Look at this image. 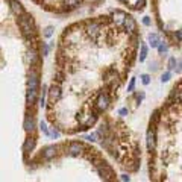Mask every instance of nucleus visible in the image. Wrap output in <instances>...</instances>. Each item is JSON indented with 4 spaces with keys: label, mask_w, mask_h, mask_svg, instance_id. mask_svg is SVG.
I'll use <instances>...</instances> for the list:
<instances>
[{
    "label": "nucleus",
    "mask_w": 182,
    "mask_h": 182,
    "mask_svg": "<svg viewBox=\"0 0 182 182\" xmlns=\"http://www.w3.org/2000/svg\"><path fill=\"white\" fill-rule=\"evenodd\" d=\"M18 23H20V29H21V34L26 39H31L35 31H34V21H32V17L27 15V14H23L18 17Z\"/></svg>",
    "instance_id": "1"
},
{
    "label": "nucleus",
    "mask_w": 182,
    "mask_h": 182,
    "mask_svg": "<svg viewBox=\"0 0 182 182\" xmlns=\"http://www.w3.org/2000/svg\"><path fill=\"white\" fill-rule=\"evenodd\" d=\"M109 103H111V99H109L108 93H100V94L97 96V100H96L94 108H97L99 111H105V109L109 106Z\"/></svg>",
    "instance_id": "2"
},
{
    "label": "nucleus",
    "mask_w": 182,
    "mask_h": 182,
    "mask_svg": "<svg viewBox=\"0 0 182 182\" xmlns=\"http://www.w3.org/2000/svg\"><path fill=\"white\" fill-rule=\"evenodd\" d=\"M38 87H39V76H38V73H36L35 70H32V72L29 73L27 88H31V90H38Z\"/></svg>",
    "instance_id": "3"
},
{
    "label": "nucleus",
    "mask_w": 182,
    "mask_h": 182,
    "mask_svg": "<svg viewBox=\"0 0 182 182\" xmlns=\"http://www.w3.org/2000/svg\"><path fill=\"white\" fill-rule=\"evenodd\" d=\"M61 88L53 84L52 87H50V91H49V99H50V103H55V102H58L59 99H61Z\"/></svg>",
    "instance_id": "4"
},
{
    "label": "nucleus",
    "mask_w": 182,
    "mask_h": 182,
    "mask_svg": "<svg viewBox=\"0 0 182 182\" xmlns=\"http://www.w3.org/2000/svg\"><path fill=\"white\" fill-rule=\"evenodd\" d=\"M126 18H127V15L123 11H115V12L112 14V20H114V23H115L117 26H123L125 21H126Z\"/></svg>",
    "instance_id": "5"
},
{
    "label": "nucleus",
    "mask_w": 182,
    "mask_h": 182,
    "mask_svg": "<svg viewBox=\"0 0 182 182\" xmlns=\"http://www.w3.org/2000/svg\"><path fill=\"white\" fill-rule=\"evenodd\" d=\"M9 6H11L12 12H14V14H17L18 17H20V15H23V14H26V12H24V9H23V6H21V3H20L18 0H9Z\"/></svg>",
    "instance_id": "6"
},
{
    "label": "nucleus",
    "mask_w": 182,
    "mask_h": 182,
    "mask_svg": "<svg viewBox=\"0 0 182 182\" xmlns=\"http://www.w3.org/2000/svg\"><path fill=\"white\" fill-rule=\"evenodd\" d=\"M155 146H156V137H155V132H153V129H149V130H147V149L152 152V150L155 149Z\"/></svg>",
    "instance_id": "7"
},
{
    "label": "nucleus",
    "mask_w": 182,
    "mask_h": 182,
    "mask_svg": "<svg viewBox=\"0 0 182 182\" xmlns=\"http://www.w3.org/2000/svg\"><path fill=\"white\" fill-rule=\"evenodd\" d=\"M84 150V146L81 144V143H77V141H73L68 144V153L73 155V156H76V155H79L81 152Z\"/></svg>",
    "instance_id": "8"
},
{
    "label": "nucleus",
    "mask_w": 182,
    "mask_h": 182,
    "mask_svg": "<svg viewBox=\"0 0 182 182\" xmlns=\"http://www.w3.org/2000/svg\"><path fill=\"white\" fill-rule=\"evenodd\" d=\"M56 150H58L56 146H49V147H46V149L43 150V158H44V159H52L55 155H56Z\"/></svg>",
    "instance_id": "9"
},
{
    "label": "nucleus",
    "mask_w": 182,
    "mask_h": 182,
    "mask_svg": "<svg viewBox=\"0 0 182 182\" xmlns=\"http://www.w3.org/2000/svg\"><path fill=\"white\" fill-rule=\"evenodd\" d=\"M36 97H38V90H31V88H27V94H26V102H27V105H34L36 102Z\"/></svg>",
    "instance_id": "10"
},
{
    "label": "nucleus",
    "mask_w": 182,
    "mask_h": 182,
    "mask_svg": "<svg viewBox=\"0 0 182 182\" xmlns=\"http://www.w3.org/2000/svg\"><path fill=\"white\" fill-rule=\"evenodd\" d=\"M125 29H126L129 34H135V29H137V24H135V21H134V18L132 17H127L126 21H125Z\"/></svg>",
    "instance_id": "11"
},
{
    "label": "nucleus",
    "mask_w": 182,
    "mask_h": 182,
    "mask_svg": "<svg viewBox=\"0 0 182 182\" xmlns=\"http://www.w3.org/2000/svg\"><path fill=\"white\" fill-rule=\"evenodd\" d=\"M99 29H100V23H97V21H87V32L90 35L99 32Z\"/></svg>",
    "instance_id": "12"
},
{
    "label": "nucleus",
    "mask_w": 182,
    "mask_h": 182,
    "mask_svg": "<svg viewBox=\"0 0 182 182\" xmlns=\"http://www.w3.org/2000/svg\"><path fill=\"white\" fill-rule=\"evenodd\" d=\"M34 127H35V122H34V118L27 114V115L24 117V129H26V132H32Z\"/></svg>",
    "instance_id": "13"
},
{
    "label": "nucleus",
    "mask_w": 182,
    "mask_h": 182,
    "mask_svg": "<svg viewBox=\"0 0 182 182\" xmlns=\"http://www.w3.org/2000/svg\"><path fill=\"white\" fill-rule=\"evenodd\" d=\"M34 147H35V138L31 137V138H27V140L24 141V144H23V150H24V152H31Z\"/></svg>",
    "instance_id": "14"
},
{
    "label": "nucleus",
    "mask_w": 182,
    "mask_h": 182,
    "mask_svg": "<svg viewBox=\"0 0 182 182\" xmlns=\"http://www.w3.org/2000/svg\"><path fill=\"white\" fill-rule=\"evenodd\" d=\"M149 43H150L152 47H158L161 41H159V36L156 35V34H150L149 35Z\"/></svg>",
    "instance_id": "15"
},
{
    "label": "nucleus",
    "mask_w": 182,
    "mask_h": 182,
    "mask_svg": "<svg viewBox=\"0 0 182 182\" xmlns=\"http://www.w3.org/2000/svg\"><path fill=\"white\" fill-rule=\"evenodd\" d=\"M146 56H147V46L143 44L141 46V52H140V62H143L146 59Z\"/></svg>",
    "instance_id": "16"
},
{
    "label": "nucleus",
    "mask_w": 182,
    "mask_h": 182,
    "mask_svg": "<svg viewBox=\"0 0 182 182\" xmlns=\"http://www.w3.org/2000/svg\"><path fill=\"white\" fill-rule=\"evenodd\" d=\"M39 105H41V108L46 106V85H43V94L39 97Z\"/></svg>",
    "instance_id": "17"
},
{
    "label": "nucleus",
    "mask_w": 182,
    "mask_h": 182,
    "mask_svg": "<svg viewBox=\"0 0 182 182\" xmlns=\"http://www.w3.org/2000/svg\"><path fill=\"white\" fill-rule=\"evenodd\" d=\"M97 137H99V134H97V132H93L90 135H85L84 138H85L87 141H97Z\"/></svg>",
    "instance_id": "18"
},
{
    "label": "nucleus",
    "mask_w": 182,
    "mask_h": 182,
    "mask_svg": "<svg viewBox=\"0 0 182 182\" xmlns=\"http://www.w3.org/2000/svg\"><path fill=\"white\" fill-rule=\"evenodd\" d=\"M176 64H178L176 58H170V59H168V68H170V70H176Z\"/></svg>",
    "instance_id": "19"
},
{
    "label": "nucleus",
    "mask_w": 182,
    "mask_h": 182,
    "mask_svg": "<svg viewBox=\"0 0 182 182\" xmlns=\"http://www.w3.org/2000/svg\"><path fill=\"white\" fill-rule=\"evenodd\" d=\"M52 35H53V27H52V26H47V27L44 29V36H46V38H50Z\"/></svg>",
    "instance_id": "20"
},
{
    "label": "nucleus",
    "mask_w": 182,
    "mask_h": 182,
    "mask_svg": "<svg viewBox=\"0 0 182 182\" xmlns=\"http://www.w3.org/2000/svg\"><path fill=\"white\" fill-rule=\"evenodd\" d=\"M36 59H38V53H36L35 49H32L31 50V64H35Z\"/></svg>",
    "instance_id": "21"
},
{
    "label": "nucleus",
    "mask_w": 182,
    "mask_h": 182,
    "mask_svg": "<svg viewBox=\"0 0 182 182\" xmlns=\"http://www.w3.org/2000/svg\"><path fill=\"white\" fill-rule=\"evenodd\" d=\"M39 127H41V130H43L46 135H50V130H49V127L46 125V122H41V123H39Z\"/></svg>",
    "instance_id": "22"
},
{
    "label": "nucleus",
    "mask_w": 182,
    "mask_h": 182,
    "mask_svg": "<svg viewBox=\"0 0 182 182\" xmlns=\"http://www.w3.org/2000/svg\"><path fill=\"white\" fill-rule=\"evenodd\" d=\"M62 2H64V5H65V6H70V8L76 6V5L79 3V0H62Z\"/></svg>",
    "instance_id": "23"
},
{
    "label": "nucleus",
    "mask_w": 182,
    "mask_h": 182,
    "mask_svg": "<svg viewBox=\"0 0 182 182\" xmlns=\"http://www.w3.org/2000/svg\"><path fill=\"white\" fill-rule=\"evenodd\" d=\"M158 50H159V53H165V52L168 50V47H167V44L159 43V46H158Z\"/></svg>",
    "instance_id": "24"
},
{
    "label": "nucleus",
    "mask_w": 182,
    "mask_h": 182,
    "mask_svg": "<svg viewBox=\"0 0 182 182\" xmlns=\"http://www.w3.org/2000/svg\"><path fill=\"white\" fill-rule=\"evenodd\" d=\"M170 76H172V73H170V72H165L163 76H161V82H163V84H164V82H167V81L170 79Z\"/></svg>",
    "instance_id": "25"
},
{
    "label": "nucleus",
    "mask_w": 182,
    "mask_h": 182,
    "mask_svg": "<svg viewBox=\"0 0 182 182\" xmlns=\"http://www.w3.org/2000/svg\"><path fill=\"white\" fill-rule=\"evenodd\" d=\"M43 55H44V56L49 55V44H47V43H43Z\"/></svg>",
    "instance_id": "26"
},
{
    "label": "nucleus",
    "mask_w": 182,
    "mask_h": 182,
    "mask_svg": "<svg viewBox=\"0 0 182 182\" xmlns=\"http://www.w3.org/2000/svg\"><path fill=\"white\" fill-rule=\"evenodd\" d=\"M141 79H143V84H144V85H149V82H150V76H149V74H143Z\"/></svg>",
    "instance_id": "27"
},
{
    "label": "nucleus",
    "mask_w": 182,
    "mask_h": 182,
    "mask_svg": "<svg viewBox=\"0 0 182 182\" xmlns=\"http://www.w3.org/2000/svg\"><path fill=\"white\" fill-rule=\"evenodd\" d=\"M50 135H52V137H53V138H59V135H61V134H59V130H58V129H52V130H50Z\"/></svg>",
    "instance_id": "28"
},
{
    "label": "nucleus",
    "mask_w": 182,
    "mask_h": 182,
    "mask_svg": "<svg viewBox=\"0 0 182 182\" xmlns=\"http://www.w3.org/2000/svg\"><path fill=\"white\" fill-rule=\"evenodd\" d=\"M134 87H135V79H130L129 87H127V91H132V90H134Z\"/></svg>",
    "instance_id": "29"
},
{
    "label": "nucleus",
    "mask_w": 182,
    "mask_h": 182,
    "mask_svg": "<svg viewBox=\"0 0 182 182\" xmlns=\"http://www.w3.org/2000/svg\"><path fill=\"white\" fill-rule=\"evenodd\" d=\"M143 5H144V0H138V2H137V5H135V8H137V9H140V8H143Z\"/></svg>",
    "instance_id": "30"
},
{
    "label": "nucleus",
    "mask_w": 182,
    "mask_h": 182,
    "mask_svg": "<svg viewBox=\"0 0 182 182\" xmlns=\"http://www.w3.org/2000/svg\"><path fill=\"white\" fill-rule=\"evenodd\" d=\"M176 39L182 41V29H181V31H176Z\"/></svg>",
    "instance_id": "31"
},
{
    "label": "nucleus",
    "mask_w": 182,
    "mask_h": 182,
    "mask_svg": "<svg viewBox=\"0 0 182 182\" xmlns=\"http://www.w3.org/2000/svg\"><path fill=\"white\" fill-rule=\"evenodd\" d=\"M143 23H144L146 26H150V18H149V17H144V18H143Z\"/></svg>",
    "instance_id": "32"
},
{
    "label": "nucleus",
    "mask_w": 182,
    "mask_h": 182,
    "mask_svg": "<svg viewBox=\"0 0 182 182\" xmlns=\"http://www.w3.org/2000/svg\"><path fill=\"white\" fill-rule=\"evenodd\" d=\"M176 72L178 73L182 72V61H178V68H176Z\"/></svg>",
    "instance_id": "33"
},
{
    "label": "nucleus",
    "mask_w": 182,
    "mask_h": 182,
    "mask_svg": "<svg viewBox=\"0 0 182 182\" xmlns=\"http://www.w3.org/2000/svg\"><path fill=\"white\" fill-rule=\"evenodd\" d=\"M118 112H120V115H126V114H127V109L126 108H122L120 111H118Z\"/></svg>",
    "instance_id": "34"
},
{
    "label": "nucleus",
    "mask_w": 182,
    "mask_h": 182,
    "mask_svg": "<svg viewBox=\"0 0 182 182\" xmlns=\"http://www.w3.org/2000/svg\"><path fill=\"white\" fill-rule=\"evenodd\" d=\"M120 179H122V181H129L130 178H129L127 175H122V178H120Z\"/></svg>",
    "instance_id": "35"
},
{
    "label": "nucleus",
    "mask_w": 182,
    "mask_h": 182,
    "mask_svg": "<svg viewBox=\"0 0 182 182\" xmlns=\"http://www.w3.org/2000/svg\"><path fill=\"white\" fill-rule=\"evenodd\" d=\"M120 2H123V3H126V0H120Z\"/></svg>",
    "instance_id": "36"
}]
</instances>
